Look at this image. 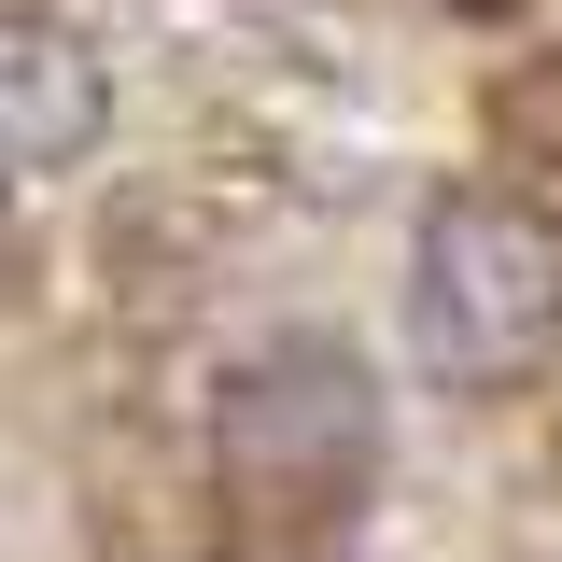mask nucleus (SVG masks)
Listing matches in <instances>:
<instances>
[{
	"mask_svg": "<svg viewBox=\"0 0 562 562\" xmlns=\"http://www.w3.org/2000/svg\"><path fill=\"white\" fill-rule=\"evenodd\" d=\"M408 351L436 394H520L562 351V211L450 183L408 239Z\"/></svg>",
	"mask_w": 562,
	"mask_h": 562,
	"instance_id": "f257e3e1",
	"label": "nucleus"
},
{
	"mask_svg": "<svg viewBox=\"0 0 562 562\" xmlns=\"http://www.w3.org/2000/svg\"><path fill=\"white\" fill-rule=\"evenodd\" d=\"M380 479V394L324 338H281L225 380V492L268 520H324Z\"/></svg>",
	"mask_w": 562,
	"mask_h": 562,
	"instance_id": "f03ea898",
	"label": "nucleus"
},
{
	"mask_svg": "<svg viewBox=\"0 0 562 562\" xmlns=\"http://www.w3.org/2000/svg\"><path fill=\"white\" fill-rule=\"evenodd\" d=\"M113 127V85L57 14H0V169H70Z\"/></svg>",
	"mask_w": 562,
	"mask_h": 562,
	"instance_id": "7ed1b4c3",
	"label": "nucleus"
}]
</instances>
